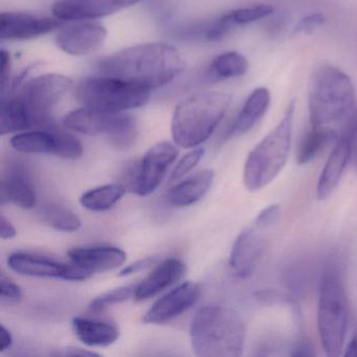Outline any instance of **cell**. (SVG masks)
Segmentation results:
<instances>
[{"label":"cell","mask_w":357,"mask_h":357,"mask_svg":"<svg viewBox=\"0 0 357 357\" xmlns=\"http://www.w3.org/2000/svg\"><path fill=\"white\" fill-rule=\"evenodd\" d=\"M185 68L177 47L167 43L132 45L102 58L97 63L100 75L114 77L149 91L172 83Z\"/></svg>","instance_id":"6da1fadb"},{"label":"cell","mask_w":357,"mask_h":357,"mask_svg":"<svg viewBox=\"0 0 357 357\" xmlns=\"http://www.w3.org/2000/svg\"><path fill=\"white\" fill-rule=\"evenodd\" d=\"M73 85L70 78L60 74H45L31 79L18 93L3 100L0 135L53 126L54 109Z\"/></svg>","instance_id":"7a4b0ae2"},{"label":"cell","mask_w":357,"mask_h":357,"mask_svg":"<svg viewBox=\"0 0 357 357\" xmlns=\"http://www.w3.org/2000/svg\"><path fill=\"white\" fill-rule=\"evenodd\" d=\"M245 335L239 313L221 305L198 309L190 326L192 350L199 357L241 356Z\"/></svg>","instance_id":"3957f363"},{"label":"cell","mask_w":357,"mask_h":357,"mask_svg":"<svg viewBox=\"0 0 357 357\" xmlns=\"http://www.w3.org/2000/svg\"><path fill=\"white\" fill-rule=\"evenodd\" d=\"M229 93L204 91L179 102L173 112L171 133L179 147L195 148L210 139L231 104Z\"/></svg>","instance_id":"277c9868"},{"label":"cell","mask_w":357,"mask_h":357,"mask_svg":"<svg viewBox=\"0 0 357 357\" xmlns=\"http://www.w3.org/2000/svg\"><path fill=\"white\" fill-rule=\"evenodd\" d=\"M355 107V87L350 77L329 63L311 74L308 110L311 126H328L348 116Z\"/></svg>","instance_id":"5b68a950"},{"label":"cell","mask_w":357,"mask_h":357,"mask_svg":"<svg viewBox=\"0 0 357 357\" xmlns=\"http://www.w3.org/2000/svg\"><path fill=\"white\" fill-rule=\"evenodd\" d=\"M296 109V101L291 100L277 126L248 154L243 170V183L248 191H260L275 181L285 167L291 147Z\"/></svg>","instance_id":"8992f818"},{"label":"cell","mask_w":357,"mask_h":357,"mask_svg":"<svg viewBox=\"0 0 357 357\" xmlns=\"http://www.w3.org/2000/svg\"><path fill=\"white\" fill-rule=\"evenodd\" d=\"M151 91L114 77H87L77 84L75 97L82 107L106 112H125L146 105Z\"/></svg>","instance_id":"52a82bcc"},{"label":"cell","mask_w":357,"mask_h":357,"mask_svg":"<svg viewBox=\"0 0 357 357\" xmlns=\"http://www.w3.org/2000/svg\"><path fill=\"white\" fill-rule=\"evenodd\" d=\"M317 327L325 354L340 356L346 344L349 306L344 287L333 273L326 275L321 281Z\"/></svg>","instance_id":"ba28073f"},{"label":"cell","mask_w":357,"mask_h":357,"mask_svg":"<svg viewBox=\"0 0 357 357\" xmlns=\"http://www.w3.org/2000/svg\"><path fill=\"white\" fill-rule=\"evenodd\" d=\"M63 125L81 135H105L118 149L130 147L137 137V122L125 112H99L81 107L66 114Z\"/></svg>","instance_id":"9c48e42d"},{"label":"cell","mask_w":357,"mask_h":357,"mask_svg":"<svg viewBox=\"0 0 357 357\" xmlns=\"http://www.w3.org/2000/svg\"><path fill=\"white\" fill-rule=\"evenodd\" d=\"M10 144L24 154H53L64 160H77L83 155L82 144L77 137L53 126L16 133Z\"/></svg>","instance_id":"30bf717a"},{"label":"cell","mask_w":357,"mask_h":357,"mask_svg":"<svg viewBox=\"0 0 357 357\" xmlns=\"http://www.w3.org/2000/svg\"><path fill=\"white\" fill-rule=\"evenodd\" d=\"M107 30L95 20L75 22L60 29L56 45L63 53L75 57H84L97 53L107 39Z\"/></svg>","instance_id":"8fae6325"},{"label":"cell","mask_w":357,"mask_h":357,"mask_svg":"<svg viewBox=\"0 0 357 357\" xmlns=\"http://www.w3.org/2000/svg\"><path fill=\"white\" fill-rule=\"evenodd\" d=\"M178 151L170 142H162L150 148L139 160V174L133 192L139 196L153 193L164 181Z\"/></svg>","instance_id":"7c38bea8"},{"label":"cell","mask_w":357,"mask_h":357,"mask_svg":"<svg viewBox=\"0 0 357 357\" xmlns=\"http://www.w3.org/2000/svg\"><path fill=\"white\" fill-rule=\"evenodd\" d=\"M62 20L26 12H3L0 14L1 40L24 41L39 38L53 33Z\"/></svg>","instance_id":"4fadbf2b"},{"label":"cell","mask_w":357,"mask_h":357,"mask_svg":"<svg viewBox=\"0 0 357 357\" xmlns=\"http://www.w3.org/2000/svg\"><path fill=\"white\" fill-rule=\"evenodd\" d=\"M143 0H57L52 7L54 17L62 22L96 20L114 15Z\"/></svg>","instance_id":"5bb4252c"},{"label":"cell","mask_w":357,"mask_h":357,"mask_svg":"<svg viewBox=\"0 0 357 357\" xmlns=\"http://www.w3.org/2000/svg\"><path fill=\"white\" fill-rule=\"evenodd\" d=\"M200 286L194 282H183L167 292L148 309L143 317L144 324L162 325L178 317L191 309L200 298Z\"/></svg>","instance_id":"9a60e30c"},{"label":"cell","mask_w":357,"mask_h":357,"mask_svg":"<svg viewBox=\"0 0 357 357\" xmlns=\"http://www.w3.org/2000/svg\"><path fill=\"white\" fill-rule=\"evenodd\" d=\"M262 229L252 227L242 231L236 239L229 256V266L233 273L241 279H246L256 271L264 252Z\"/></svg>","instance_id":"2e32d148"},{"label":"cell","mask_w":357,"mask_h":357,"mask_svg":"<svg viewBox=\"0 0 357 357\" xmlns=\"http://www.w3.org/2000/svg\"><path fill=\"white\" fill-rule=\"evenodd\" d=\"M1 200L30 210L37 204L34 181L26 167L20 162H10L1 179Z\"/></svg>","instance_id":"e0dca14e"},{"label":"cell","mask_w":357,"mask_h":357,"mask_svg":"<svg viewBox=\"0 0 357 357\" xmlns=\"http://www.w3.org/2000/svg\"><path fill=\"white\" fill-rule=\"evenodd\" d=\"M126 252L114 246L74 248L68 250L70 262L91 273L112 271L126 262Z\"/></svg>","instance_id":"ac0fdd59"},{"label":"cell","mask_w":357,"mask_h":357,"mask_svg":"<svg viewBox=\"0 0 357 357\" xmlns=\"http://www.w3.org/2000/svg\"><path fill=\"white\" fill-rule=\"evenodd\" d=\"M185 273V264L178 259L170 258L156 265L135 288V298L146 301L158 296L173 284L178 282Z\"/></svg>","instance_id":"d6986e66"},{"label":"cell","mask_w":357,"mask_h":357,"mask_svg":"<svg viewBox=\"0 0 357 357\" xmlns=\"http://www.w3.org/2000/svg\"><path fill=\"white\" fill-rule=\"evenodd\" d=\"M350 160L351 152L348 141L340 135L334 144L333 149L317 181V195L319 200L329 197L336 189Z\"/></svg>","instance_id":"ffe728a7"},{"label":"cell","mask_w":357,"mask_h":357,"mask_svg":"<svg viewBox=\"0 0 357 357\" xmlns=\"http://www.w3.org/2000/svg\"><path fill=\"white\" fill-rule=\"evenodd\" d=\"M214 181L212 170H202L176 183L166 194V202L174 208H185L199 202Z\"/></svg>","instance_id":"44dd1931"},{"label":"cell","mask_w":357,"mask_h":357,"mask_svg":"<svg viewBox=\"0 0 357 357\" xmlns=\"http://www.w3.org/2000/svg\"><path fill=\"white\" fill-rule=\"evenodd\" d=\"M269 105L271 91L268 89L259 87L252 91L231 125L229 137H242L252 130L255 125L265 116Z\"/></svg>","instance_id":"7402d4cb"},{"label":"cell","mask_w":357,"mask_h":357,"mask_svg":"<svg viewBox=\"0 0 357 357\" xmlns=\"http://www.w3.org/2000/svg\"><path fill=\"white\" fill-rule=\"evenodd\" d=\"M8 265L14 273L28 277L63 279L66 271V263L28 252H14L8 258Z\"/></svg>","instance_id":"603a6c76"},{"label":"cell","mask_w":357,"mask_h":357,"mask_svg":"<svg viewBox=\"0 0 357 357\" xmlns=\"http://www.w3.org/2000/svg\"><path fill=\"white\" fill-rule=\"evenodd\" d=\"M72 326L77 337L89 347H108L120 336L118 326L112 321L77 317Z\"/></svg>","instance_id":"cb8c5ba5"},{"label":"cell","mask_w":357,"mask_h":357,"mask_svg":"<svg viewBox=\"0 0 357 357\" xmlns=\"http://www.w3.org/2000/svg\"><path fill=\"white\" fill-rule=\"evenodd\" d=\"M248 70V61L242 54L235 51L225 52L211 61L204 78L212 84L243 76Z\"/></svg>","instance_id":"d4e9b609"},{"label":"cell","mask_w":357,"mask_h":357,"mask_svg":"<svg viewBox=\"0 0 357 357\" xmlns=\"http://www.w3.org/2000/svg\"><path fill=\"white\" fill-rule=\"evenodd\" d=\"M338 135L328 126H312L301 139L296 149V162L306 165L317 158L326 148L335 144Z\"/></svg>","instance_id":"484cf974"},{"label":"cell","mask_w":357,"mask_h":357,"mask_svg":"<svg viewBox=\"0 0 357 357\" xmlns=\"http://www.w3.org/2000/svg\"><path fill=\"white\" fill-rule=\"evenodd\" d=\"M127 189L122 183H110L85 192L80 198L83 208L93 212H103L116 206L126 193Z\"/></svg>","instance_id":"4316f807"},{"label":"cell","mask_w":357,"mask_h":357,"mask_svg":"<svg viewBox=\"0 0 357 357\" xmlns=\"http://www.w3.org/2000/svg\"><path fill=\"white\" fill-rule=\"evenodd\" d=\"M38 217L45 225L60 231L73 233L82 227V221L74 212L60 204H47L38 212Z\"/></svg>","instance_id":"83f0119b"},{"label":"cell","mask_w":357,"mask_h":357,"mask_svg":"<svg viewBox=\"0 0 357 357\" xmlns=\"http://www.w3.org/2000/svg\"><path fill=\"white\" fill-rule=\"evenodd\" d=\"M273 13H275V8L273 6L260 3V5L240 8V9L233 10V11L227 12L225 14H227L229 22L237 29L240 26L254 24V22L264 20V18L271 17Z\"/></svg>","instance_id":"f1b7e54d"},{"label":"cell","mask_w":357,"mask_h":357,"mask_svg":"<svg viewBox=\"0 0 357 357\" xmlns=\"http://www.w3.org/2000/svg\"><path fill=\"white\" fill-rule=\"evenodd\" d=\"M135 288L137 285L130 284V285L122 286L110 291L104 292L91 300L89 303V309L97 312L114 305L126 302L129 298H135Z\"/></svg>","instance_id":"f546056e"},{"label":"cell","mask_w":357,"mask_h":357,"mask_svg":"<svg viewBox=\"0 0 357 357\" xmlns=\"http://www.w3.org/2000/svg\"><path fill=\"white\" fill-rule=\"evenodd\" d=\"M204 148H196L192 150L189 153L185 154L175 166L174 170L172 171L170 175L171 181H177L178 179L183 178L188 173L191 172L198 162L202 160L204 155Z\"/></svg>","instance_id":"4dcf8cb0"},{"label":"cell","mask_w":357,"mask_h":357,"mask_svg":"<svg viewBox=\"0 0 357 357\" xmlns=\"http://www.w3.org/2000/svg\"><path fill=\"white\" fill-rule=\"evenodd\" d=\"M342 135L348 141L351 160L357 166V107L353 108L352 112L348 114Z\"/></svg>","instance_id":"1f68e13d"},{"label":"cell","mask_w":357,"mask_h":357,"mask_svg":"<svg viewBox=\"0 0 357 357\" xmlns=\"http://www.w3.org/2000/svg\"><path fill=\"white\" fill-rule=\"evenodd\" d=\"M280 216H281V208H280L279 204H271V206L263 208L259 213L256 220H255V227L262 229V231L263 229H267L278 222Z\"/></svg>","instance_id":"d6a6232c"},{"label":"cell","mask_w":357,"mask_h":357,"mask_svg":"<svg viewBox=\"0 0 357 357\" xmlns=\"http://www.w3.org/2000/svg\"><path fill=\"white\" fill-rule=\"evenodd\" d=\"M326 20H327V18L321 13H313L305 16L298 22L296 28H294V34H311V33L317 30L319 26H324Z\"/></svg>","instance_id":"836d02e7"},{"label":"cell","mask_w":357,"mask_h":357,"mask_svg":"<svg viewBox=\"0 0 357 357\" xmlns=\"http://www.w3.org/2000/svg\"><path fill=\"white\" fill-rule=\"evenodd\" d=\"M0 298L10 302H18L22 298V290L20 286L12 281L5 273H1V278H0Z\"/></svg>","instance_id":"e575fe53"},{"label":"cell","mask_w":357,"mask_h":357,"mask_svg":"<svg viewBox=\"0 0 357 357\" xmlns=\"http://www.w3.org/2000/svg\"><path fill=\"white\" fill-rule=\"evenodd\" d=\"M12 61L11 56L7 50H0V84L3 89V93L9 89L10 76H11Z\"/></svg>","instance_id":"d590c367"},{"label":"cell","mask_w":357,"mask_h":357,"mask_svg":"<svg viewBox=\"0 0 357 357\" xmlns=\"http://www.w3.org/2000/svg\"><path fill=\"white\" fill-rule=\"evenodd\" d=\"M158 262V257H146V258L141 259V260L135 261V263L128 265V266H125L120 271L119 275L120 277H128V275H135V273H139V271H145L148 267L153 266Z\"/></svg>","instance_id":"8d00e7d4"},{"label":"cell","mask_w":357,"mask_h":357,"mask_svg":"<svg viewBox=\"0 0 357 357\" xmlns=\"http://www.w3.org/2000/svg\"><path fill=\"white\" fill-rule=\"evenodd\" d=\"M288 24H290V17L287 13L277 14L271 18L268 24V34L273 37L280 36L287 29Z\"/></svg>","instance_id":"74e56055"},{"label":"cell","mask_w":357,"mask_h":357,"mask_svg":"<svg viewBox=\"0 0 357 357\" xmlns=\"http://www.w3.org/2000/svg\"><path fill=\"white\" fill-rule=\"evenodd\" d=\"M16 234H17V231H16L15 227L10 222L9 219L1 215V231H0L1 239H13Z\"/></svg>","instance_id":"f35d334b"},{"label":"cell","mask_w":357,"mask_h":357,"mask_svg":"<svg viewBox=\"0 0 357 357\" xmlns=\"http://www.w3.org/2000/svg\"><path fill=\"white\" fill-rule=\"evenodd\" d=\"M292 350L294 351L290 353L292 356H309V355L314 354L312 346L307 340L298 342Z\"/></svg>","instance_id":"ab89813d"},{"label":"cell","mask_w":357,"mask_h":357,"mask_svg":"<svg viewBox=\"0 0 357 357\" xmlns=\"http://www.w3.org/2000/svg\"><path fill=\"white\" fill-rule=\"evenodd\" d=\"M13 344V336L9 329L1 325L0 327V352H5L8 349L11 348Z\"/></svg>","instance_id":"60d3db41"},{"label":"cell","mask_w":357,"mask_h":357,"mask_svg":"<svg viewBox=\"0 0 357 357\" xmlns=\"http://www.w3.org/2000/svg\"><path fill=\"white\" fill-rule=\"evenodd\" d=\"M66 356H100L98 353L93 352V351L84 350L80 348H68L66 352L63 353Z\"/></svg>","instance_id":"b9f144b4"},{"label":"cell","mask_w":357,"mask_h":357,"mask_svg":"<svg viewBox=\"0 0 357 357\" xmlns=\"http://www.w3.org/2000/svg\"><path fill=\"white\" fill-rule=\"evenodd\" d=\"M344 356L357 357V333L349 340L346 349H344Z\"/></svg>","instance_id":"7bdbcfd3"}]
</instances>
